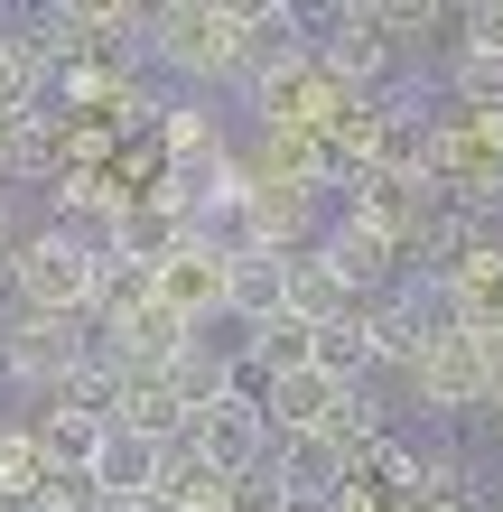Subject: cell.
<instances>
[{
  "mask_svg": "<svg viewBox=\"0 0 503 512\" xmlns=\"http://www.w3.org/2000/svg\"><path fill=\"white\" fill-rule=\"evenodd\" d=\"M150 56L187 84H233V75H252V10L243 0H159Z\"/></svg>",
  "mask_w": 503,
  "mask_h": 512,
  "instance_id": "6da1fadb",
  "label": "cell"
},
{
  "mask_svg": "<svg viewBox=\"0 0 503 512\" xmlns=\"http://www.w3.org/2000/svg\"><path fill=\"white\" fill-rule=\"evenodd\" d=\"M94 289H103V252L84 233H19V308L38 317H94Z\"/></svg>",
  "mask_w": 503,
  "mask_h": 512,
  "instance_id": "7a4b0ae2",
  "label": "cell"
},
{
  "mask_svg": "<svg viewBox=\"0 0 503 512\" xmlns=\"http://www.w3.org/2000/svg\"><path fill=\"white\" fill-rule=\"evenodd\" d=\"M84 354V317H38V308H10L0 317V391H28V401H56V382L75 373Z\"/></svg>",
  "mask_w": 503,
  "mask_h": 512,
  "instance_id": "3957f363",
  "label": "cell"
},
{
  "mask_svg": "<svg viewBox=\"0 0 503 512\" xmlns=\"http://www.w3.org/2000/svg\"><path fill=\"white\" fill-rule=\"evenodd\" d=\"M317 75L336 84V94H354V103H373L382 94V75H392V38H382V19H373V0H345V10H317Z\"/></svg>",
  "mask_w": 503,
  "mask_h": 512,
  "instance_id": "277c9868",
  "label": "cell"
},
{
  "mask_svg": "<svg viewBox=\"0 0 503 512\" xmlns=\"http://www.w3.org/2000/svg\"><path fill=\"white\" fill-rule=\"evenodd\" d=\"M410 391H420V410H438V419H485L494 410V354H485V336L429 345V364L410 373Z\"/></svg>",
  "mask_w": 503,
  "mask_h": 512,
  "instance_id": "5b68a950",
  "label": "cell"
},
{
  "mask_svg": "<svg viewBox=\"0 0 503 512\" xmlns=\"http://www.w3.org/2000/svg\"><path fill=\"white\" fill-rule=\"evenodd\" d=\"M224 289H233V252L205 243V233H187V243L159 261V298H168L177 317H196V326L224 317Z\"/></svg>",
  "mask_w": 503,
  "mask_h": 512,
  "instance_id": "8992f818",
  "label": "cell"
},
{
  "mask_svg": "<svg viewBox=\"0 0 503 512\" xmlns=\"http://www.w3.org/2000/svg\"><path fill=\"white\" fill-rule=\"evenodd\" d=\"M317 261H327L354 298H382V280H392L401 243H392L382 224H364V215H336V224H327V243H317Z\"/></svg>",
  "mask_w": 503,
  "mask_h": 512,
  "instance_id": "52a82bcc",
  "label": "cell"
},
{
  "mask_svg": "<svg viewBox=\"0 0 503 512\" xmlns=\"http://www.w3.org/2000/svg\"><path fill=\"white\" fill-rule=\"evenodd\" d=\"M159 466H168V447H150L140 429H122V419H112L84 475L103 485V503H140V494H159Z\"/></svg>",
  "mask_w": 503,
  "mask_h": 512,
  "instance_id": "ba28073f",
  "label": "cell"
},
{
  "mask_svg": "<svg viewBox=\"0 0 503 512\" xmlns=\"http://www.w3.org/2000/svg\"><path fill=\"white\" fill-rule=\"evenodd\" d=\"M224 317L233 326H280L289 317V261L280 252H233V289H224Z\"/></svg>",
  "mask_w": 503,
  "mask_h": 512,
  "instance_id": "9c48e42d",
  "label": "cell"
},
{
  "mask_svg": "<svg viewBox=\"0 0 503 512\" xmlns=\"http://www.w3.org/2000/svg\"><path fill=\"white\" fill-rule=\"evenodd\" d=\"M122 429H140L150 447H177L196 429V410H187V391H177V373H131L122 391Z\"/></svg>",
  "mask_w": 503,
  "mask_h": 512,
  "instance_id": "30bf717a",
  "label": "cell"
},
{
  "mask_svg": "<svg viewBox=\"0 0 503 512\" xmlns=\"http://www.w3.org/2000/svg\"><path fill=\"white\" fill-rule=\"evenodd\" d=\"M364 326H373V354H382V364H392V373H420L429 364V317L420 308H410V298L401 289H382V298H364Z\"/></svg>",
  "mask_w": 503,
  "mask_h": 512,
  "instance_id": "8fae6325",
  "label": "cell"
},
{
  "mask_svg": "<svg viewBox=\"0 0 503 512\" xmlns=\"http://www.w3.org/2000/svg\"><path fill=\"white\" fill-rule=\"evenodd\" d=\"M373 364H382V354H373V326H364V308H354V317H336V326H317V373H327V382L364 391V382H373Z\"/></svg>",
  "mask_w": 503,
  "mask_h": 512,
  "instance_id": "7c38bea8",
  "label": "cell"
},
{
  "mask_svg": "<svg viewBox=\"0 0 503 512\" xmlns=\"http://www.w3.org/2000/svg\"><path fill=\"white\" fill-rule=\"evenodd\" d=\"M448 94L457 112H503V47H448Z\"/></svg>",
  "mask_w": 503,
  "mask_h": 512,
  "instance_id": "4fadbf2b",
  "label": "cell"
},
{
  "mask_svg": "<svg viewBox=\"0 0 503 512\" xmlns=\"http://www.w3.org/2000/svg\"><path fill=\"white\" fill-rule=\"evenodd\" d=\"M354 475H364V485H373V494H410V503H420V494H429V457H410V447H401V438H382V447H373V457H364V466H354Z\"/></svg>",
  "mask_w": 503,
  "mask_h": 512,
  "instance_id": "5bb4252c",
  "label": "cell"
},
{
  "mask_svg": "<svg viewBox=\"0 0 503 512\" xmlns=\"http://www.w3.org/2000/svg\"><path fill=\"white\" fill-rule=\"evenodd\" d=\"M373 19L392 47H420L429 28H457V10H438V0H373Z\"/></svg>",
  "mask_w": 503,
  "mask_h": 512,
  "instance_id": "9a60e30c",
  "label": "cell"
},
{
  "mask_svg": "<svg viewBox=\"0 0 503 512\" xmlns=\"http://www.w3.org/2000/svg\"><path fill=\"white\" fill-rule=\"evenodd\" d=\"M457 47H503V0H466L457 10Z\"/></svg>",
  "mask_w": 503,
  "mask_h": 512,
  "instance_id": "2e32d148",
  "label": "cell"
},
{
  "mask_svg": "<svg viewBox=\"0 0 503 512\" xmlns=\"http://www.w3.org/2000/svg\"><path fill=\"white\" fill-rule=\"evenodd\" d=\"M485 354H494V410L485 419H503V336H485Z\"/></svg>",
  "mask_w": 503,
  "mask_h": 512,
  "instance_id": "e0dca14e",
  "label": "cell"
},
{
  "mask_svg": "<svg viewBox=\"0 0 503 512\" xmlns=\"http://www.w3.org/2000/svg\"><path fill=\"white\" fill-rule=\"evenodd\" d=\"M410 512H476V503H448V494H420V503H410Z\"/></svg>",
  "mask_w": 503,
  "mask_h": 512,
  "instance_id": "ac0fdd59",
  "label": "cell"
},
{
  "mask_svg": "<svg viewBox=\"0 0 503 512\" xmlns=\"http://www.w3.org/2000/svg\"><path fill=\"white\" fill-rule=\"evenodd\" d=\"M0 252H19V233H10V187H0Z\"/></svg>",
  "mask_w": 503,
  "mask_h": 512,
  "instance_id": "d6986e66",
  "label": "cell"
},
{
  "mask_svg": "<svg viewBox=\"0 0 503 512\" xmlns=\"http://www.w3.org/2000/svg\"><path fill=\"white\" fill-rule=\"evenodd\" d=\"M0 177H10V122H0Z\"/></svg>",
  "mask_w": 503,
  "mask_h": 512,
  "instance_id": "ffe728a7",
  "label": "cell"
},
{
  "mask_svg": "<svg viewBox=\"0 0 503 512\" xmlns=\"http://www.w3.org/2000/svg\"><path fill=\"white\" fill-rule=\"evenodd\" d=\"M289 512H336V503H289Z\"/></svg>",
  "mask_w": 503,
  "mask_h": 512,
  "instance_id": "44dd1931",
  "label": "cell"
}]
</instances>
